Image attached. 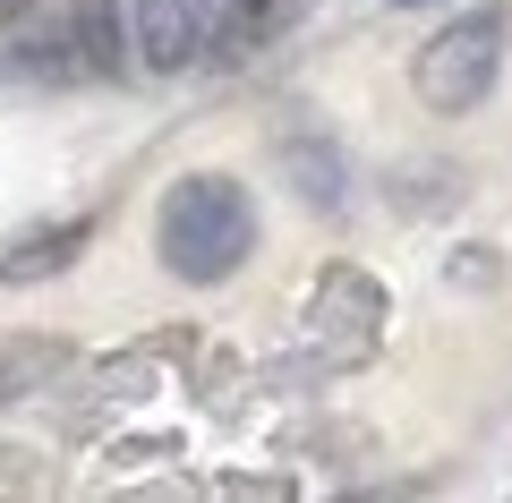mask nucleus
Masks as SVG:
<instances>
[{
    "label": "nucleus",
    "instance_id": "obj_2",
    "mask_svg": "<svg viewBox=\"0 0 512 503\" xmlns=\"http://www.w3.org/2000/svg\"><path fill=\"white\" fill-rule=\"evenodd\" d=\"M495 77H504V9H470V18L436 26V43H419V60H410L419 103L444 111V120L478 111L495 94Z\"/></svg>",
    "mask_w": 512,
    "mask_h": 503
},
{
    "label": "nucleus",
    "instance_id": "obj_5",
    "mask_svg": "<svg viewBox=\"0 0 512 503\" xmlns=\"http://www.w3.org/2000/svg\"><path fill=\"white\" fill-rule=\"evenodd\" d=\"M86 248H94V214H60V222H35V231H18L9 248H0V290L52 282V273H69Z\"/></svg>",
    "mask_w": 512,
    "mask_h": 503
},
{
    "label": "nucleus",
    "instance_id": "obj_9",
    "mask_svg": "<svg viewBox=\"0 0 512 503\" xmlns=\"http://www.w3.org/2000/svg\"><path fill=\"white\" fill-rule=\"evenodd\" d=\"M393 9H427V0H393Z\"/></svg>",
    "mask_w": 512,
    "mask_h": 503
},
{
    "label": "nucleus",
    "instance_id": "obj_8",
    "mask_svg": "<svg viewBox=\"0 0 512 503\" xmlns=\"http://www.w3.org/2000/svg\"><path fill=\"white\" fill-rule=\"evenodd\" d=\"M282 171L299 180V197H308L316 214H342V188H350V171H342V154H333V145L291 137V145H282Z\"/></svg>",
    "mask_w": 512,
    "mask_h": 503
},
{
    "label": "nucleus",
    "instance_id": "obj_6",
    "mask_svg": "<svg viewBox=\"0 0 512 503\" xmlns=\"http://www.w3.org/2000/svg\"><path fill=\"white\" fill-rule=\"evenodd\" d=\"M77 60L94 77L128 69V0H77Z\"/></svg>",
    "mask_w": 512,
    "mask_h": 503
},
{
    "label": "nucleus",
    "instance_id": "obj_1",
    "mask_svg": "<svg viewBox=\"0 0 512 503\" xmlns=\"http://www.w3.org/2000/svg\"><path fill=\"white\" fill-rule=\"evenodd\" d=\"M154 256H163V273H180V282H197V290L231 282L256 256L248 188H239L231 171H188V180H171L163 214H154Z\"/></svg>",
    "mask_w": 512,
    "mask_h": 503
},
{
    "label": "nucleus",
    "instance_id": "obj_4",
    "mask_svg": "<svg viewBox=\"0 0 512 503\" xmlns=\"http://www.w3.org/2000/svg\"><path fill=\"white\" fill-rule=\"evenodd\" d=\"M308 324H316V342H325L333 359H367L376 333H384V282L359 273V265H333L325 282H316V299H308Z\"/></svg>",
    "mask_w": 512,
    "mask_h": 503
},
{
    "label": "nucleus",
    "instance_id": "obj_7",
    "mask_svg": "<svg viewBox=\"0 0 512 503\" xmlns=\"http://www.w3.org/2000/svg\"><path fill=\"white\" fill-rule=\"evenodd\" d=\"M60 367H69V342H52V333H18V342H0V401L43 393Z\"/></svg>",
    "mask_w": 512,
    "mask_h": 503
},
{
    "label": "nucleus",
    "instance_id": "obj_10",
    "mask_svg": "<svg viewBox=\"0 0 512 503\" xmlns=\"http://www.w3.org/2000/svg\"><path fill=\"white\" fill-rule=\"evenodd\" d=\"M0 9H26V0H0Z\"/></svg>",
    "mask_w": 512,
    "mask_h": 503
},
{
    "label": "nucleus",
    "instance_id": "obj_3",
    "mask_svg": "<svg viewBox=\"0 0 512 503\" xmlns=\"http://www.w3.org/2000/svg\"><path fill=\"white\" fill-rule=\"evenodd\" d=\"M231 26V0H128V52L154 77H180Z\"/></svg>",
    "mask_w": 512,
    "mask_h": 503
}]
</instances>
